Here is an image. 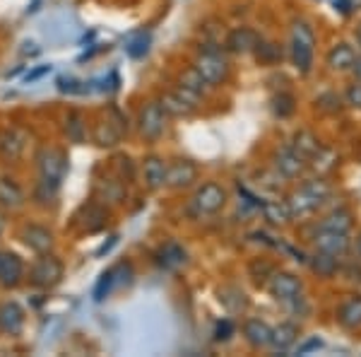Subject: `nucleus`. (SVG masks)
I'll return each mask as SVG.
<instances>
[{
  "label": "nucleus",
  "instance_id": "nucleus-21",
  "mask_svg": "<svg viewBox=\"0 0 361 357\" xmlns=\"http://www.w3.org/2000/svg\"><path fill=\"white\" fill-rule=\"evenodd\" d=\"M337 321L349 331L361 329V297H349L347 302H342L340 312H337Z\"/></svg>",
  "mask_w": 361,
  "mask_h": 357
},
{
  "label": "nucleus",
  "instance_id": "nucleus-41",
  "mask_svg": "<svg viewBox=\"0 0 361 357\" xmlns=\"http://www.w3.org/2000/svg\"><path fill=\"white\" fill-rule=\"evenodd\" d=\"M318 104H320V109L323 111H330V114H333V111H340V97L337 95H320L318 97Z\"/></svg>",
  "mask_w": 361,
  "mask_h": 357
},
{
  "label": "nucleus",
  "instance_id": "nucleus-31",
  "mask_svg": "<svg viewBox=\"0 0 361 357\" xmlns=\"http://www.w3.org/2000/svg\"><path fill=\"white\" fill-rule=\"evenodd\" d=\"M337 259H340V256H333V254H325V251H318V254L313 256V261H311V268L318 275H323V278H330V275L337 273Z\"/></svg>",
  "mask_w": 361,
  "mask_h": 357
},
{
  "label": "nucleus",
  "instance_id": "nucleus-42",
  "mask_svg": "<svg viewBox=\"0 0 361 357\" xmlns=\"http://www.w3.org/2000/svg\"><path fill=\"white\" fill-rule=\"evenodd\" d=\"M318 348H323V341H320V338H311V341H306L304 345H299V355H306V353L318 350Z\"/></svg>",
  "mask_w": 361,
  "mask_h": 357
},
{
  "label": "nucleus",
  "instance_id": "nucleus-18",
  "mask_svg": "<svg viewBox=\"0 0 361 357\" xmlns=\"http://www.w3.org/2000/svg\"><path fill=\"white\" fill-rule=\"evenodd\" d=\"M22 271H25V266L15 254H0V283L5 288H13V285L20 283Z\"/></svg>",
  "mask_w": 361,
  "mask_h": 357
},
{
  "label": "nucleus",
  "instance_id": "nucleus-5",
  "mask_svg": "<svg viewBox=\"0 0 361 357\" xmlns=\"http://www.w3.org/2000/svg\"><path fill=\"white\" fill-rule=\"evenodd\" d=\"M226 203V191L219 184H202L197 193L190 201V210L195 215H214L217 210H222Z\"/></svg>",
  "mask_w": 361,
  "mask_h": 357
},
{
  "label": "nucleus",
  "instance_id": "nucleus-16",
  "mask_svg": "<svg viewBox=\"0 0 361 357\" xmlns=\"http://www.w3.org/2000/svg\"><path fill=\"white\" fill-rule=\"evenodd\" d=\"M243 336L253 348H265V345L272 343V329L260 319H248L243 324Z\"/></svg>",
  "mask_w": 361,
  "mask_h": 357
},
{
  "label": "nucleus",
  "instance_id": "nucleus-4",
  "mask_svg": "<svg viewBox=\"0 0 361 357\" xmlns=\"http://www.w3.org/2000/svg\"><path fill=\"white\" fill-rule=\"evenodd\" d=\"M193 68L207 80V85L224 83L226 75H229V63H226L224 56L219 54L217 44H209V42L202 44V51H200V56L195 58Z\"/></svg>",
  "mask_w": 361,
  "mask_h": 357
},
{
  "label": "nucleus",
  "instance_id": "nucleus-50",
  "mask_svg": "<svg viewBox=\"0 0 361 357\" xmlns=\"http://www.w3.org/2000/svg\"><path fill=\"white\" fill-rule=\"evenodd\" d=\"M357 247H359V256H361V237H359V244H357Z\"/></svg>",
  "mask_w": 361,
  "mask_h": 357
},
{
  "label": "nucleus",
  "instance_id": "nucleus-35",
  "mask_svg": "<svg viewBox=\"0 0 361 357\" xmlns=\"http://www.w3.org/2000/svg\"><path fill=\"white\" fill-rule=\"evenodd\" d=\"M272 111L279 116V119H287V116L294 114V97L292 95H277L272 99Z\"/></svg>",
  "mask_w": 361,
  "mask_h": 357
},
{
  "label": "nucleus",
  "instance_id": "nucleus-27",
  "mask_svg": "<svg viewBox=\"0 0 361 357\" xmlns=\"http://www.w3.org/2000/svg\"><path fill=\"white\" fill-rule=\"evenodd\" d=\"M178 87H180V90H185V92H190V95H195V97H202V95H205V90H207V80L202 78L195 68H190V70H185V73L180 75Z\"/></svg>",
  "mask_w": 361,
  "mask_h": 357
},
{
  "label": "nucleus",
  "instance_id": "nucleus-19",
  "mask_svg": "<svg viewBox=\"0 0 361 357\" xmlns=\"http://www.w3.org/2000/svg\"><path fill=\"white\" fill-rule=\"evenodd\" d=\"M157 263H159L164 271H176L185 263V251L178 247L176 242H166L164 247L157 251Z\"/></svg>",
  "mask_w": 361,
  "mask_h": 357
},
{
  "label": "nucleus",
  "instance_id": "nucleus-7",
  "mask_svg": "<svg viewBox=\"0 0 361 357\" xmlns=\"http://www.w3.org/2000/svg\"><path fill=\"white\" fill-rule=\"evenodd\" d=\"M267 290H270V295L275 297L277 302L289 304V302L299 300L304 285H301V280L292 273H272L270 283H267Z\"/></svg>",
  "mask_w": 361,
  "mask_h": 357
},
{
  "label": "nucleus",
  "instance_id": "nucleus-23",
  "mask_svg": "<svg viewBox=\"0 0 361 357\" xmlns=\"http://www.w3.org/2000/svg\"><path fill=\"white\" fill-rule=\"evenodd\" d=\"M121 136H123V126L114 124L111 119L102 121V124H97L94 128V143L102 145V148H111V145L118 143Z\"/></svg>",
  "mask_w": 361,
  "mask_h": 357
},
{
  "label": "nucleus",
  "instance_id": "nucleus-22",
  "mask_svg": "<svg viewBox=\"0 0 361 357\" xmlns=\"http://www.w3.org/2000/svg\"><path fill=\"white\" fill-rule=\"evenodd\" d=\"M126 54L130 58H142L149 51V44H152V34L147 29H137V32H130L126 37Z\"/></svg>",
  "mask_w": 361,
  "mask_h": 357
},
{
  "label": "nucleus",
  "instance_id": "nucleus-30",
  "mask_svg": "<svg viewBox=\"0 0 361 357\" xmlns=\"http://www.w3.org/2000/svg\"><path fill=\"white\" fill-rule=\"evenodd\" d=\"M292 145H294L296 150L301 152V155L306 157V160H308V157H316L318 152H320V143H318V138L313 136V133H308V131H299V133H296Z\"/></svg>",
  "mask_w": 361,
  "mask_h": 357
},
{
  "label": "nucleus",
  "instance_id": "nucleus-39",
  "mask_svg": "<svg viewBox=\"0 0 361 357\" xmlns=\"http://www.w3.org/2000/svg\"><path fill=\"white\" fill-rule=\"evenodd\" d=\"M231 333H234V324L229 319L217 321V329H214V341H229Z\"/></svg>",
  "mask_w": 361,
  "mask_h": 357
},
{
  "label": "nucleus",
  "instance_id": "nucleus-2",
  "mask_svg": "<svg viewBox=\"0 0 361 357\" xmlns=\"http://www.w3.org/2000/svg\"><path fill=\"white\" fill-rule=\"evenodd\" d=\"M313 46H316V34L311 25L296 20L292 25V61L301 75H308L313 68Z\"/></svg>",
  "mask_w": 361,
  "mask_h": 357
},
{
  "label": "nucleus",
  "instance_id": "nucleus-40",
  "mask_svg": "<svg viewBox=\"0 0 361 357\" xmlns=\"http://www.w3.org/2000/svg\"><path fill=\"white\" fill-rule=\"evenodd\" d=\"M58 90L68 92V95H78V92H85V87L82 83H78V80H73V78H61L58 80Z\"/></svg>",
  "mask_w": 361,
  "mask_h": 357
},
{
  "label": "nucleus",
  "instance_id": "nucleus-11",
  "mask_svg": "<svg viewBox=\"0 0 361 357\" xmlns=\"http://www.w3.org/2000/svg\"><path fill=\"white\" fill-rule=\"evenodd\" d=\"M27 148V133L22 131V128H5L3 133H0V157L8 162H15L22 157V152Z\"/></svg>",
  "mask_w": 361,
  "mask_h": 357
},
{
  "label": "nucleus",
  "instance_id": "nucleus-45",
  "mask_svg": "<svg viewBox=\"0 0 361 357\" xmlns=\"http://www.w3.org/2000/svg\"><path fill=\"white\" fill-rule=\"evenodd\" d=\"M352 73L357 75V80L361 83V56H357V61H354V68H352Z\"/></svg>",
  "mask_w": 361,
  "mask_h": 357
},
{
  "label": "nucleus",
  "instance_id": "nucleus-6",
  "mask_svg": "<svg viewBox=\"0 0 361 357\" xmlns=\"http://www.w3.org/2000/svg\"><path fill=\"white\" fill-rule=\"evenodd\" d=\"M63 280V263L56 259V256H49L44 254L42 259L34 263L32 268V283L37 285V288H54Z\"/></svg>",
  "mask_w": 361,
  "mask_h": 357
},
{
  "label": "nucleus",
  "instance_id": "nucleus-17",
  "mask_svg": "<svg viewBox=\"0 0 361 357\" xmlns=\"http://www.w3.org/2000/svg\"><path fill=\"white\" fill-rule=\"evenodd\" d=\"M354 61H357V51L349 44H335L328 54V66L337 70V73H345V70L354 68Z\"/></svg>",
  "mask_w": 361,
  "mask_h": 357
},
{
  "label": "nucleus",
  "instance_id": "nucleus-37",
  "mask_svg": "<svg viewBox=\"0 0 361 357\" xmlns=\"http://www.w3.org/2000/svg\"><path fill=\"white\" fill-rule=\"evenodd\" d=\"M102 191H104V198H106V201L118 203L121 198H123V186L114 184V181H106V184H102Z\"/></svg>",
  "mask_w": 361,
  "mask_h": 357
},
{
  "label": "nucleus",
  "instance_id": "nucleus-9",
  "mask_svg": "<svg viewBox=\"0 0 361 357\" xmlns=\"http://www.w3.org/2000/svg\"><path fill=\"white\" fill-rule=\"evenodd\" d=\"M275 169L282 177L287 179H296L299 174H304L306 169V157L301 155L299 150L294 148V145H287V148L277 150L275 155Z\"/></svg>",
  "mask_w": 361,
  "mask_h": 357
},
{
  "label": "nucleus",
  "instance_id": "nucleus-26",
  "mask_svg": "<svg viewBox=\"0 0 361 357\" xmlns=\"http://www.w3.org/2000/svg\"><path fill=\"white\" fill-rule=\"evenodd\" d=\"M296 336H299V329L296 324H279L277 329H272V348L275 350H287L296 343Z\"/></svg>",
  "mask_w": 361,
  "mask_h": 357
},
{
  "label": "nucleus",
  "instance_id": "nucleus-3",
  "mask_svg": "<svg viewBox=\"0 0 361 357\" xmlns=\"http://www.w3.org/2000/svg\"><path fill=\"white\" fill-rule=\"evenodd\" d=\"M330 186L325 184L323 179H313V181H306L304 186H301L299 191L292 193V198H289V210H292V215H311L313 210H318L323 206L325 201L330 198Z\"/></svg>",
  "mask_w": 361,
  "mask_h": 357
},
{
  "label": "nucleus",
  "instance_id": "nucleus-46",
  "mask_svg": "<svg viewBox=\"0 0 361 357\" xmlns=\"http://www.w3.org/2000/svg\"><path fill=\"white\" fill-rule=\"evenodd\" d=\"M114 244H116V237H111V242H109V244H104V247H102V249H99V251H97V256L106 254V251H109V249H111V247H114Z\"/></svg>",
  "mask_w": 361,
  "mask_h": 357
},
{
  "label": "nucleus",
  "instance_id": "nucleus-47",
  "mask_svg": "<svg viewBox=\"0 0 361 357\" xmlns=\"http://www.w3.org/2000/svg\"><path fill=\"white\" fill-rule=\"evenodd\" d=\"M27 46H32V42H27ZM22 54H29V56H34V54H39V49H22Z\"/></svg>",
  "mask_w": 361,
  "mask_h": 357
},
{
  "label": "nucleus",
  "instance_id": "nucleus-49",
  "mask_svg": "<svg viewBox=\"0 0 361 357\" xmlns=\"http://www.w3.org/2000/svg\"><path fill=\"white\" fill-rule=\"evenodd\" d=\"M3 225H5V222H3V215H0V230H3Z\"/></svg>",
  "mask_w": 361,
  "mask_h": 357
},
{
  "label": "nucleus",
  "instance_id": "nucleus-28",
  "mask_svg": "<svg viewBox=\"0 0 361 357\" xmlns=\"http://www.w3.org/2000/svg\"><path fill=\"white\" fill-rule=\"evenodd\" d=\"M352 213L349 210H345V208H337V210H333V213L328 215L323 222H320V227H325V230H333V232H349L352 230Z\"/></svg>",
  "mask_w": 361,
  "mask_h": 357
},
{
  "label": "nucleus",
  "instance_id": "nucleus-44",
  "mask_svg": "<svg viewBox=\"0 0 361 357\" xmlns=\"http://www.w3.org/2000/svg\"><path fill=\"white\" fill-rule=\"evenodd\" d=\"M46 73H51V66H44V68L34 70L32 75H27V80H29V83H34V80H39V78H42V75H46Z\"/></svg>",
  "mask_w": 361,
  "mask_h": 357
},
{
  "label": "nucleus",
  "instance_id": "nucleus-24",
  "mask_svg": "<svg viewBox=\"0 0 361 357\" xmlns=\"http://www.w3.org/2000/svg\"><path fill=\"white\" fill-rule=\"evenodd\" d=\"M0 326H3V331H8L10 336H15V333H20L22 326H25V312H22L17 304H5V307L0 309Z\"/></svg>",
  "mask_w": 361,
  "mask_h": 357
},
{
  "label": "nucleus",
  "instance_id": "nucleus-25",
  "mask_svg": "<svg viewBox=\"0 0 361 357\" xmlns=\"http://www.w3.org/2000/svg\"><path fill=\"white\" fill-rule=\"evenodd\" d=\"M142 172H145V181H147L149 189H159V186L166 184V165L159 157H147L142 165Z\"/></svg>",
  "mask_w": 361,
  "mask_h": 357
},
{
  "label": "nucleus",
  "instance_id": "nucleus-1",
  "mask_svg": "<svg viewBox=\"0 0 361 357\" xmlns=\"http://www.w3.org/2000/svg\"><path fill=\"white\" fill-rule=\"evenodd\" d=\"M39 162V174H42V181H39V191L37 196L42 201H49V198L56 196L58 186L63 181V174H66V167H68V160L61 150H42L37 157Z\"/></svg>",
  "mask_w": 361,
  "mask_h": 357
},
{
  "label": "nucleus",
  "instance_id": "nucleus-36",
  "mask_svg": "<svg viewBox=\"0 0 361 357\" xmlns=\"http://www.w3.org/2000/svg\"><path fill=\"white\" fill-rule=\"evenodd\" d=\"M255 54H258L260 61H265V63H272V61H277V58L282 56V54H279V49H277L275 44H263V42L258 44V49H255Z\"/></svg>",
  "mask_w": 361,
  "mask_h": 357
},
{
  "label": "nucleus",
  "instance_id": "nucleus-15",
  "mask_svg": "<svg viewBox=\"0 0 361 357\" xmlns=\"http://www.w3.org/2000/svg\"><path fill=\"white\" fill-rule=\"evenodd\" d=\"M22 239H25L27 247L34 249L37 254H49L51 247H54V234L39 225L25 227V230H22Z\"/></svg>",
  "mask_w": 361,
  "mask_h": 357
},
{
  "label": "nucleus",
  "instance_id": "nucleus-20",
  "mask_svg": "<svg viewBox=\"0 0 361 357\" xmlns=\"http://www.w3.org/2000/svg\"><path fill=\"white\" fill-rule=\"evenodd\" d=\"M22 203H25V191L20 189V184L10 177H0V206L13 210Z\"/></svg>",
  "mask_w": 361,
  "mask_h": 357
},
{
  "label": "nucleus",
  "instance_id": "nucleus-29",
  "mask_svg": "<svg viewBox=\"0 0 361 357\" xmlns=\"http://www.w3.org/2000/svg\"><path fill=\"white\" fill-rule=\"evenodd\" d=\"M263 213H265V218L272 222V225H284V222H289L294 218L292 210H289V203H279V201L265 203Z\"/></svg>",
  "mask_w": 361,
  "mask_h": 357
},
{
  "label": "nucleus",
  "instance_id": "nucleus-10",
  "mask_svg": "<svg viewBox=\"0 0 361 357\" xmlns=\"http://www.w3.org/2000/svg\"><path fill=\"white\" fill-rule=\"evenodd\" d=\"M197 99L200 97L190 95V92L178 87L176 92H166V95L159 99V104L164 107L166 116H190L197 107Z\"/></svg>",
  "mask_w": 361,
  "mask_h": 357
},
{
  "label": "nucleus",
  "instance_id": "nucleus-48",
  "mask_svg": "<svg viewBox=\"0 0 361 357\" xmlns=\"http://www.w3.org/2000/svg\"><path fill=\"white\" fill-rule=\"evenodd\" d=\"M357 42H359V49H361V25H359V29H357Z\"/></svg>",
  "mask_w": 361,
  "mask_h": 357
},
{
  "label": "nucleus",
  "instance_id": "nucleus-38",
  "mask_svg": "<svg viewBox=\"0 0 361 357\" xmlns=\"http://www.w3.org/2000/svg\"><path fill=\"white\" fill-rule=\"evenodd\" d=\"M345 99H347L349 107L361 109V83H359V80H357V83H354V85H349V87H347Z\"/></svg>",
  "mask_w": 361,
  "mask_h": 357
},
{
  "label": "nucleus",
  "instance_id": "nucleus-33",
  "mask_svg": "<svg viewBox=\"0 0 361 357\" xmlns=\"http://www.w3.org/2000/svg\"><path fill=\"white\" fill-rule=\"evenodd\" d=\"M66 136H68V140H73V143H85L87 128H85L82 116H80L78 111L68 114V119H66Z\"/></svg>",
  "mask_w": 361,
  "mask_h": 357
},
{
  "label": "nucleus",
  "instance_id": "nucleus-43",
  "mask_svg": "<svg viewBox=\"0 0 361 357\" xmlns=\"http://www.w3.org/2000/svg\"><path fill=\"white\" fill-rule=\"evenodd\" d=\"M352 8H354L352 0H335V10H340L342 15H349L352 13Z\"/></svg>",
  "mask_w": 361,
  "mask_h": 357
},
{
  "label": "nucleus",
  "instance_id": "nucleus-32",
  "mask_svg": "<svg viewBox=\"0 0 361 357\" xmlns=\"http://www.w3.org/2000/svg\"><path fill=\"white\" fill-rule=\"evenodd\" d=\"M219 300H222V304L229 309L231 314H236V309H238V312H243V309H246V304H248L243 290H238V288H224L222 292H219Z\"/></svg>",
  "mask_w": 361,
  "mask_h": 357
},
{
  "label": "nucleus",
  "instance_id": "nucleus-13",
  "mask_svg": "<svg viewBox=\"0 0 361 357\" xmlns=\"http://www.w3.org/2000/svg\"><path fill=\"white\" fill-rule=\"evenodd\" d=\"M197 179V167L190 160H176L166 167V184L171 189H185Z\"/></svg>",
  "mask_w": 361,
  "mask_h": 357
},
{
  "label": "nucleus",
  "instance_id": "nucleus-34",
  "mask_svg": "<svg viewBox=\"0 0 361 357\" xmlns=\"http://www.w3.org/2000/svg\"><path fill=\"white\" fill-rule=\"evenodd\" d=\"M114 288H118V283H116V275H114V268H111V271H106V273L102 275V278H99V283H97V288H94V300L102 302Z\"/></svg>",
  "mask_w": 361,
  "mask_h": 357
},
{
  "label": "nucleus",
  "instance_id": "nucleus-12",
  "mask_svg": "<svg viewBox=\"0 0 361 357\" xmlns=\"http://www.w3.org/2000/svg\"><path fill=\"white\" fill-rule=\"evenodd\" d=\"M313 244H316L318 251H325V254H333V256H345L349 249V239L345 232H333V230H320L313 234Z\"/></svg>",
  "mask_w": 361,
  "mask_h": 357
},
{
  "label": "nucleus",
  "instance_id": "nucleus-8",
  "mask_svg": "<svg viewBox=\"0 0 361 357\" xmlns=\"http://www.w3.org/2000/svg\"><path fill=\"white\" fill-rule=\"evenodd\" d=\"M166 111L159 102H147L145 109L140 111V133L147 140H157L164 133Z\"/></svg>",
  "mask_w": 361,
  "mask_h": 357
},
{
  "label": "nucleus",
  "instance_id": "nucleus-14",
  "mask_svg": "<svg viewBox=\"0 0 361 357\" xmlns=\"http://www.w3.org/2000/svg\"><path fill=\"white\" fill-rule=\"evenodd\" d=\"M258 34L248 27H236L234 32H229L226 37V49L231 54H250V51L258 49Z\"/></svg>",
  "mask_w": 361,
  "mask_h": 357
}]
</instances>
